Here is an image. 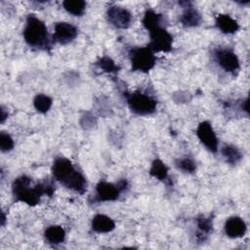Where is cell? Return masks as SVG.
I'll return each mask as SVG.
<instances>
[{"label":"cell","mask_w":250,"mask_h":250,"mask_svg":"<svg viewBox=\"0 0 250 250\" xmlns=\"http://www.w3.org/2000/svg\"><path fill=\"white\" fill-rule=\"evenodd\" d=\"M96 64L99 68H101L103 71L106 73H116L119 70V66L114 62V61L111 58L107 56L100 58L96 62Z\"/></svg>","instance_id":"23"},{"label":"cell","mask_w":250,"mask_h":250,"mask_svg":"<svg viewBox=\"0 0 250 250\" xmlns=\"http://www.w3.org/2000/svg\"><path fill=\"white\" fill-rule=\"evenodd\" d=\"M78 35V29L72 23L66 21H58L54 25L53 40L61 45H66L72 42Z\"/></svg>","instance_id":"10"},{"label":"cell","mask_w":250,"mask_h":250,"mask_svg":"<svg viewBox=\"0 0 250 250\" xmlns=\"http://www.w3.org/2000/svg\"><path fill=\"white\" fill-rule=\"evenodd\" d=\"M225 234L229 238L243 237L247 231V226L244 220L238 216L228 218L224 224Z\"/></svg>","instance_id":"12"},{"label":"cell","mask_w":250,"mask_h":250,"mask_svg":"<svg viewBox=\"0 0 250 250\" xmlns=\"http://www.w3.org/2000/svg\"><path fill=\"white\" fill-rule=\"evenodd\" d=\"M5 221H6V217H5V214L2 212V215H1V225L2 226L5 225Z\"/></svg>","instance_id":"28"},{"label":"cell","mask_w":250,"mask_h":250,"mask_svg":"<svg viewBox=\"0 0 250 250\" xmlns=\"http://www.w3.org/2000/svg\"><path fill=\"white\" fill-rule=\"evenodd\" d=\"M175 165L179 170H181V171H183L184 173H187V174H192L196 171V164L189 157L178 158L175 161Z\"/></svg>","instance_id":"24"},{"label":"cell","mask_w":250,"mask_h":250,"mask_svg":"<svg viewBox=\"0 0 250 250\" xmlns=\"http://www.w3.org/2000/svg\"><path fill=\"white\" fill-rule=\"evenodd\" d=\"M183 8V14L180 17V23L184 27H196L200 24L202 18L200 13L189 2H181Z\"/></svg>","instance_id":"13"},{"label":"cell","mask_w":250,"mask_h":250,"mask_svg":"<svg viewBox=\"0 0 250 250\" xmlns=\"http://www.w3.org/2000/svg\"><path fill=\"white\" fill-rule=\"evenodd\" d=\"M15 143L10 134L6 132L0 133V149L2 152L11 151L14 148Z\"/></svg>","instance_id":"25"},{"label":"cell","mask_w":250,"mask_h":250,"mask_svg":"<svg viewBox=\"0 0 250 250\" xmlns=\"http://www.w3.org/2000/svg\"><path fill=\"white\" fill-rule=\"evenodd\" d=\"M54 192L55 186L52 181L46 180L32 185V180L26 175L18 177L12 184V193L15 200L29 206H36L40 203L43 195L52 196Z\"/></svg>","instance_id":"1"},{"label":"cell","mask_w":250,"mask_h":250,"mask_svg":"<svg viewBox=\"0 0 250 250\" xmlns=\"http://www.w3.org/2000/svg\"><path fill=\"white\" fill-rule=\"evenodd\" d=\"M221 153L225 158L226 162L229 163V165H236L242 159V153L240 149L233 145H225L221 148Z\"/></svg>","instance_id":"18"},{"label":"cell","mask_w":250,"mask_h":250,"mask_svg":"<svg viewBox=\"0 0 250 250\" xmlns=\"http://www.w3.org/2000/svg\"><path fill=\"white\" fill-rule=\"evenodd\" d=\"M149 175L158 181H166L168 179L169 169L161 159L156 158L151 163L149 168Z\"/></svg>","instance_id":"20"},{"label":"cell","mask_w":250,"mask_h":250,"mask_svg":"<svg viewBox=\"0 0 250 250\" xmlns=\"http://www.w3.org/2000/svg\"><path fill=\"white\" fill-rule=\"evenodd\" d=\"M53 178L66 188L83 194L87 189V180L72 162L63 156L57 157L52 164Z\"/></svg>","instance_id":"2"},{"label":"cell","mask_w":250,"mask_h":250,"mask_svg":"<svg viewBox=\"0 0 250 250\" xmlns=\"http://www.w3.org/2000/svg\"><path fill=\"white\" fill-rule=\"evenodd\" d=\"M44 237L48 243L58 245L64 241L65 231L61 226H50L45 229Z\"/></svg>","instance_id":"17"},{"label":"cell","mask_w":250,"mask_h":250,"mask_svg":"<svg viewBox=\"0 0 250 250\" xmlns=\"http://www.w3.org/2000/svg\"><path fill=\"white\" fill-rule=\"evenodd\" d=\"M196 136L200 143L211 152L218 151V138L209 121H202L196 129Z\"/></svg>","instance_id":"9"},{"label":"cell","mask_w":250,"mask_h":250,"mask_svg":"<svg viewBox=\"0 0 250 250\" xmlns=\"http://www.w3.org/2000/svg\"><path fill=\"white\" fill-rule=\"evenodd\" d=\"M7 118H8V111H6L4 106L1 105V107H0V121H1V123L3 124Z\"/></svg>","instance_id":"27"},{"label":"cell","mask_w":250,"mask_h":250,"mask_svg":"<svg viewBox=\"0 0 250 250\" xmlns=\"http://www.w3.org/2000/svg\"><path fill=\"white\" fill-rule=\"evenodd\" d=\"M79 122L83 129L89 130V129H92L93 127H95V125L97 124V119L91 112L86 111L83 113V115H81Z\"/></svg>","instance_id":"26"},{"label":"cell","mask_w":250,"mask_h":250,"mask_svg":"<svg viewBox=\"0 0 250 250\" xmlns=\"http://www.w3.org/2000/svg\"><path fill=\"white\" fill-rule=\"evenodd\" d=\"M122 188L119 187L118 183L112 184L105 181H101L96 185V202H108L115 201L119 198Z\"/></svg>","instance_id":"11"},{"label":"cell","mask_w":250,"mask_h":250,"mask_svg":"<svg viewBox=\"0 0 250 250\" xmlns=\"http://www.w3.org/2000/svg\"><path fill=\"white\" fill-rule=\"evenodd\" d=\"M143 25L144 27L149 31L150 29L159 26V25H163L164 24V17L159 14L156 13L155 11L148 9L145 12L144 18H143Z\"/></svg>","instance_id":"19"},{"label":"cell","mask_w":250,"mask_h":250,"mask_svg":"<svg viewBox=\"0 0 250 250\" xmlns=\"http://www.w3.org/2000/svg\"><path fill=\"white\" fill-rule=\"evenodd\" d=\"M215 24L225 34H234L239 29V24L228 14H219L215 19Z\"/></svg>","instance_id":"15"},{"label":"cell","mask_w":250,"mask_h":250,"mask_svg":"<svg viewBox=\"0 0 250 250\" xmlns=\"http://www.w3.org/2000/svg\"><path fill=\"white\" fill-rule=\"evenodd\" d=\"M132 14L125 7L112 5L106 10V20L114 27L125 29L132 23Z\"/></svg>","instance_id":"8"},{"label":"cell","mask_w":250,"mask_h":250,"mask_svg":"<svg viewBox=\"0 0 250 250\" xmlns=\"http://www.w3.org/2000/svg\"><path fill=\"white\" fill-rule=\"evenodd\" d=\"M53 105V100L45 94H37L33 99V106L39 113H47Z\"/></svg>","instance_id":"22"},{"label":"cell","mask_w":250,"mask_h":250,"mask_svg":"<svg viewBox=\"0 0 250 250\" xmlns=\"http://www.w3.org/2000/svg\"><path fill=\"white\" fill-rule=\"evenodd\" d=\"M22 36L24 42L31 48L43 51L51 48V39L47 25L33 14H29L25 19Z\"/></svg>","instance_id":"3"},{"label":"cell","mask_w":250,"mask_h":250,"mask_svg":"<svg viewBox=\"0 0 250 250\" xmlns=\"http://www.w3.org/2000/svg\"><path fill=\"white\" fill-rule=\"evenodd\" d=\"M86 2L83 0H65L62 2L63 9L74 17H81L86 10Z\"/></svg>","instance_id":"21"},{"label":"cell","mask_w":250,"mask_h":250,"mask_svg":"<svg viewBox=\"0 0 250 250\" xmlns=\"http://www.w3.org/2000/svg\"><path fill=\"white\" fill-rule=\"evenodd\" d=\"M91 228L97 233H107L115 229V223L104 214H97L91 221Z\"/></svg>","instance_id":"14"},{"label":"cell","mask_w":250,"mask_h":250,"mask_svg":"<svg viewBox=\"0 0 250 250\" xmlns=\"http://www.w3.org/2000/svg\"><path fill=\"white\" fill-rule=\"evenodd\" d=\"M196 226H197V234L196 237L199 241H205L207 236L213 230V218L211 216H205L200 214L196 217Z\"/></svg>","instance_id":"16"},{"label":"cell","mask_w":250,"mask_h":250,"mask_svg":"<svg viewBox=\"0 0 250 250\" xmlns=\"http://www.w3.org/2000/svg\"><path fill=\"white\" fill-rule=\"evenodd\" d=\"M149 44L147 45L154 53H169L173 48V36L164 25L156 26L148 31Z\"/></svg>","instance_id":"6"},{"label":"cell","mask_w":250,"mask_h":250,"mask_svg":"<svg viewBox=\"0 0 250 250\" xmlns=\"http://www.w3.org/2000/svg\"><path fill=\"white\" fill-rule=\"evenodd\" d=\"M132 71L146 73L156 64L154 52L148 47H134L129 52Z\"/></svg>","instance_id":"4"},{"label":"cell","mask_w":250,"mask_h":250,"mask_svg":"<svg viewBox=\"0 0 250 250\" xmlns=\"http://www.w3.org/2000/svg\"><path fill=\"white\" fill-rule=\"evenodd\" d=\"M213 58L217 64L226 72L234 74L240 68L237 55L229 48H216L213 51Z\"/></svg>","instance_id":"7"},{"label":"cell","mask_w":250,"mask_h":250,"mask_svg":"<svg viewBox=\"0 0 250 250\" xmlns=\"http://www.w3.org/2000/svg\"><path fill=\"white\" fill-rule=\"evenodd\" d=\"M126 101L131 111L140 116L150 115L156 110V100L139 91L126 94Z\"/></svg>","instance_id":"5"}]
</instances>
